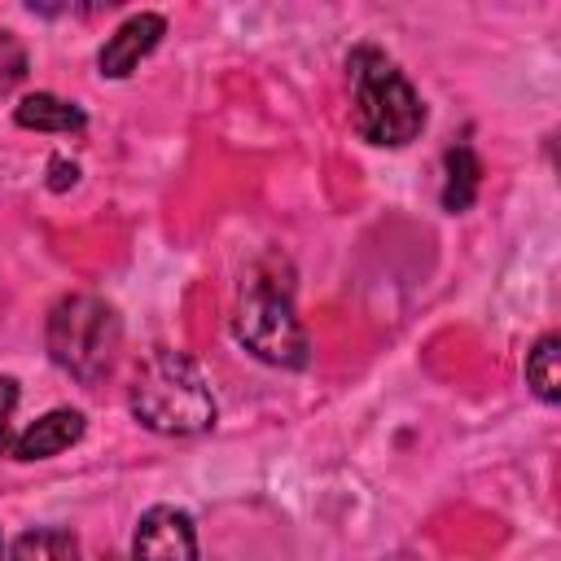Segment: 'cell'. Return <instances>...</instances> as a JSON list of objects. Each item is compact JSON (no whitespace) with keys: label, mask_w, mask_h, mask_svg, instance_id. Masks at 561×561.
Wrapping results in <instances>:
<instances>
[{"label":"cell","mask_w":561,"mask_h":561,"mask_svg":"<svg viewBox=\"0 0 561 561\" xmlns=\"http://www.w3.org/2000/svg\"><path fill=\"white\" fill-rule=\"evenodd\" d=\"M127 408L131 416L153 430V434H171V438H188L215 425V394L202 377V368L180 355V351H153L127 390Z\"/></svg>","instance_id":"cell-1"},{"label":"cell","mask_w":561,"mask_h":561,"mask_svg":"<svg viewBox=\"0 0 561 561\" xmlns=\"http://www.w3.org/2000/svg\"><path fill=\"white\" fill-rule=\"evenodd\" d=\"M351 70V123L368 145L399 149L421 136L425 127V105L408 75L381 53V48H355L346 57Z\"/></svg>","instance_id":"cell-2"},{"label":"cell","mask_w":561,"mask_h":561,"mask_svg":"<svg viewBox=\"0 0 561 561\" xmlns=\"http://www.w3.org/2000/svg\"><path fill=\"white\" fill-rule=\"evenodd\" d=\"M48 355L61 373H70L83 386H96L114 373L118 346H123V324L110 302L96 294H66L48 311Z\"/></svg>","instance_id":"cell-3"},{"label":"cell","mask_w":561,"mask_h":561,"mask_svg":"<svg viewBox=\"0 0 561 561\" xmlns=\"http://www.w3.org/2000/svg\"><path fill=\"white\" fill-rule=\"evenodd\" d=\"M232 333L254 359H263L272 368H302L311 359L307 329L294 316L289 289H280L276 280H250V289L237 302Z\"/></svg>","instance_id":"cell-4"},{"label":"cell","mask_w":561,"mask_h":561,"mask_svg":"<svg viewBox=\"0 0 561 561\" xmlns=\"http://www.w3.org/2000/svg\"><path fill=\"white\" fill-rule=\"evenodd\" d=\"M131 561H197L193 517L175 504H153L136 526Z\"/></svg>","instance_id":"cell-5"},{"label":"cell","mask_w":561,"mask_h":561,"mask_svg":"<svg viewBox=\"0 0 561 561\" xmlns=\"http://www.w3.org/2000/svg\"><path fill=\"white\" fill-rule=\"evenodd\" d=\"M162 31H167V22H162L158 13H131V18L101 44V53H96V70H101L105 79H127V75L158 48Z\"/></svg>","instance_id":"cell-6"},{"label":"cell","mask_w":561,"mask_h":561,"mask_svg":"<svg viewBox=\"0 0 561 561\" xmlns=\"http://www.w3.org/2000/svg\"><path fill=\"white\" fill-rule=\"evenodd\" d=\"M83 438V412L79 408H53L44 416H35L26 430H18L4 447V456L13 460H48L66 447H75Z\"/></svg>","instance_id":"cell-7"},{"label":"cell","mask_w":561,"mask_h":561,"mask_svg":"<svg viewBox=\"0 0 561 561\" xmlns=\"http://www.w3.org/2000/svg\"><path fill=\"white\" fill-rule=\"evenodd\" d=\"M13 123L18 127H31V131H57V136H70V131H83L88 127V114L75 105V101H61L53 92H31L13 105Z\"/></svg>","instance_id":"cell-8"},{"label":"cell","mask_w":561,"mask_h":561,"mask_svg":"<svg viewBox=\"0 0 561 561\" xmlns=\"http://www.w3.org/2000/svg\"><path fill=\"white\" fill-rule=\"evenodd\" d=\"M447 180H443V206L451 210V215H460V210H469L473 206V197H478V175H482V167H478V158H473V149L469 145H456V149H447Z\"/></svg>","instance_id":"cell-9"},{"label":"cell","mask_w":561,"mask_h":561,"mask_svg":"<svg viewBox=\"0 0 561 561\" xmlns=\"http://www.w3.org/2000/svg\"><path fill=\"white\" fill-rule=\"evenodd\" d=\"M526 381L543 403L561 399V337L557 333H543L535 351L526 355Z\"/></svg>","instance_id":"cell-10"},{"label":"cell","mask_w":561,"mask_h":561,"mask_svg":"<svg viewBox=\"0 0 561 561\" xmlns=\"http://www.w3.org/2000/svg\"><path fill=\"white\" fill-rule=\"evenodd\" d=\"M9 561H79V543L70 530L57 526H35L26 535H18Z\"/></svg>","instance_id":"cell-11"},{"label":"cell","mask_w":561,"mask_h":561,"mask_svg":"<svg viewBox=\"0 0 561 561\" xmlns=\"http://www.w3.org/2000/svg\"><path fill=\"white\" fill-rule=\"evenodd\" d=\"M26 79V48L13 39V31H0V96H9Z\"/></svg>","instance_id":"cell-12"},{"label":"cell","mask_w":561,"mask_h":561,"mask_svg":"<svg viewBox=\"0 0 561 561\" xmlns=\"http://www.w3.org/2000/svg\"><path fill=\"white\" fill-rule=\"evenodd\" d=\"M13 408H18V381L13 377H0V451L13 438Z\"/></svg>","instance_id":"cell-13"},{"label":"cell","mask_w":561,"mask_h":561,"mask_svg":"<svg viewBox=\"0 0 561 561\" xmlns=\"http://www.w3.org/2000/svg\"><path fill=\"white\" fill-rule=\"evenodd\" d=\"M75 180H79V167H75V162H66V158H53V162H48V188H53V193L75 188Z\"/></svg>","instance_id":"cell-14"},{"label":"cell","mask_w":561,"mask_h":561,"mask_svg":"<svg viewBox=\"0 0 561 561\" xmlns=\"http://www.w3.org/2000/svg\"><path fill=\"white\" fill-rule=\"evenodd\" d=\"M0 557H4V548H0Z\"/></svg>","instance_id":"cell-15"}]
</instances>
